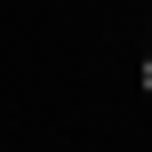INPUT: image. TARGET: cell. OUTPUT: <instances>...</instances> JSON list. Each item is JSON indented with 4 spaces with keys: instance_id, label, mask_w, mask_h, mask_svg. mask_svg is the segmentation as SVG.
<instances>
[{
    "instance_id": "cell-1",
    "label": "cell",
    "mask_w": 152,
    "mask_h": 152,
    "mask_svg": "<svg viewBox=\"0 0 152 152\" xmlns=\"http://www.w3.org/2000/svg\"><path fill=\"white\" fill-rule=\"evenodd\" d=\"M144 88H152V64H144Z\"/></svg>"
}]
</instances>
